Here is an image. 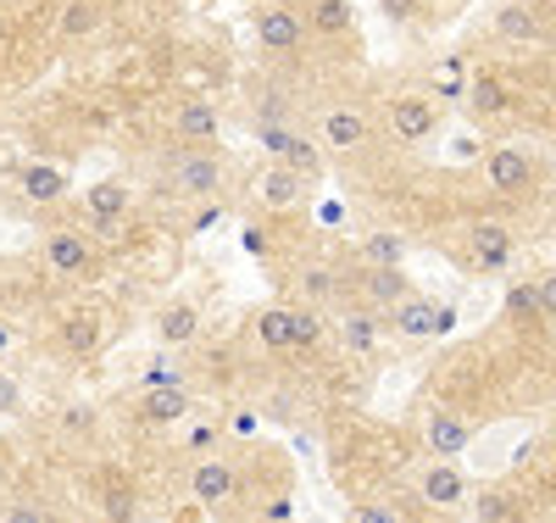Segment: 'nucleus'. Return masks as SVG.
Instances as JSON below:
<instances>
[{"mask_svg":"<svg viewBox=\"0 0 556 523\" xmlns=\"http://www.w3.org/2000/svg\"><path fill=\"white\" fill-rule=\"evenodd\" d=\"M424 446H429V457H462L473 446V423L462 418V412H451V407H429L424 412Z\"/></svg>","mask_w":556,"mask_h":523,"instance_id":"dca6fc26","label":"nucleus"},{"mask_svg":"<svg viewBox=\"0 0 556 523\" xmlns=\"http://www.w3.org/2000/svg\"><path fill=\"white\" fill-rule=\"evenodd\" d=\"M96 28H101V7H96V0H67V7H62V39L67 45L89 39Z\"/></svg>","mask_w":556,"mask_h":523,"instance_id":"c756f323","label":"nucleus"},{"mask_svg":"<svg viewBox=\"0 0 556 523\" xmlns=\"http://www.w3.org/2000/svg\"><path fill=\"white\" fill-rule=\"evenodd\" d=\"M540 151L523 146V139H501V146L484 157V189L501 201H523L540 189Z\"/></svg>","mask_w":556,"mask_h":523,"instance_id":"7ed1b4c3","label":"nucleus"},{"mask_svg":"<svg viewBox=\"0 0 556 523\" xmlns=\"http://www.w3.org/2000/svg\"><path fill=\"white\" fill-rule=\"evenodd\" d=\"M245 251H251V257H267V234H262V228H245Z\"/></svg>","mask_w":556,"mask_h":523,"instance_id":"58836bf2","label":"nucleus"},{"mask_svg":"<svg viewBox=\"0 0 556 523\" xmlns=\"http://www.w3.org/2000/svg\"><path fill=\"white\" fill-rule=\"evenodd\" d=\"M228 184V162L217 157V146H178L167 162V189L178 201H217Z\"/></svg>","mask_w":556,"mask_h":523,"instance_id":"f03ea898","label":"nucleus"},{"mask_svg":"<svg viewBox=\"0 0 556 523\" xmlns=\"http://www.w3.org/2000/svg\"><path fill=\"white\" fill-rule=\"evenodd\" d=\"M351 518H356V523H401V512H395V507H356Z\"/></svg>","mask_w":556,"mask_h":523,"instance_id":"e433bc0d","label":"nucleus"},{"mask_svg":"<svg viewBox=\"0 0 556 523\" xmlns=\"http://www.w3.org/2000/svg\"><path fill=\"white\" fill-rule=\"evenodd\" d=\"M312 201V178H301L295 167H285V162H267L262 173H256V207L262 212H301Z\"/></svg>","mask_w":556,"mask_h":523,"instance_id":"f8f14e48","label":"nucleus"},{"mask_svg":"<svg viewBox=\"0 0 556 523\" xmlns=\"http://www.w3.org/2000/svg\"><path fill=\"white\" fill-rule=\"evenodd\" d=\"M334 335H340V351L345 357H374L379 351V340H384V312H374V307H340L334 312Z\"/></svg>","mask_w":556,"mask_h":523,"instance_id":"2eb2a0df","label":"nucleus"},{"mask_svg":"<svg viewBox=\"0 0 556 523\" xmlns=\"http://www.w3.org/2000/svg\"><path fill=\"white\" fill-rule=\"evenodd\" d=\"M7 39H12V28H7V12H0V51H7Z\"/></svg>","mask_w":556,"mask_h":523,"instance_id":"79ce46f5","label":"nucleus"},{"mask_svg":"<svg viewBox=\"0 0 556 523\" xmlns=\"http://www.w3.org/2000/svg\"><path fill=\"white\" fill-rule=\"evenodd\" d=\"M190 501H201L206 512H223L228 501H240V462L235 457H195L190 468Z\"/></svg>","mask_w":556,"mask_h":523,"instance_id":"9d476101","label":"nucleus"},{"mask_svg":"<svg viewBox=\"0 0 556 523\" xmlns=\"http://www.w3.org/2000/svg\"><path fill=\"white\" fill-rule=\"evenodd\" d=\"M462 107H468L473 123H513L523 112V95L501 67H473L468 89H462Z\"/></svg>","mask_w":556,"mask_h":523,"instance_id":"0eeeda50","label":"nucleus"},{"mask_svg":"<svg viewBox=\"0 0 556 523\" xmlns=\"http://www.w3.org/2000/svg\"><path fill=\"white\" fill-rule=\"evenodd\" d=\"M184 446H190V451H212L217 446V423H195V429L184 435Z\"/></svg>","mask_w":556,"mask_h":523,"instance_id":"c9c22d12","label":"nucleus"},{"mask_svg":"<svg viewBox=\"0 0 556 523\" xmlns=\"http://www.w3.org/2000/svg\"><path fill=\"white\" fill-rule=\"evenodd\" d=\"M251 28H256V45H262L267 62H301L306 45H312V28H306L295 0H262Z\"/></svg>","mask_w":556,"mask_h":523,"instance_id":"f257e3e1","label":"nucleus"},{"mask_svg":"<svg viewBox=\"0 0 556 523\" xmlns=\"http://www.w3.org/2000/svg\"><path fill=\"white\" fill-rule=\"evenodd\" d=\"M468 480H462V468L451 457H434L424 473H417V501H429L434 512H462L468 507Z\"/></svg>","mask_w":556,"mask_h":523,"instance_id":"4468645a","label":"nucleus"},{"mask_svg":"<svg viewBox=\"0 0 556 523\" xmlns=\"http://www.w3.org/2000/svg\"><path fill=\"white\" fill-rule=\"evenodd\" d=\"M295 284H301V307H334L340 301V273L334 267H301L295 273Z\"/></svg>","mask_w":556,"mask_h":523,"instance_id":"bb28decb","label":"nucleus"},{"mask_svg":"<svg viewBox=\"0 0 556 523\" xmlns=\"http://www.w3.org/2000/svg\"><path fill=\"white\" fill-rule=\"evenodd\" d=\"M96 512H101V518H139V485L128 480L123 468H106V473H101Z\"/></svg>","mask_w":556,"mask_h":523,"instance_id":"b1692460","label":"nucleus"},{"mask_svg":"<svg viewBox=\"0 0 556 523\" xmlns=\"http://www.w3.org/2000/svg\"><path fill=\"white\" fill-rule=\"evenodd\" d=\"M412 290H417V284H412L406 267H362L356 273V296H362V307H374V312H390Z\"/></svg>","mask_w":556,"mask_h":523,"instance_id":"a211bd4d","label":"nucleus"},{"mask_svg":"<svg viewBox=\"0 0 556 523\" xmlns=\"http://www.w3.org/2000/svg\"><path fill=\"white\" fill-rule=\"evenodd\" d=\"M190 412H195L190 385H151L146 396L134 401V423H139V429H173V423H184Z\"/></svg>","mask_w":556,"mask_h":523,"instance_id":"ddd939ff","label":"nucleus"},{"mask_svg":"<svg viewBox=\"0 0 556 523\" xmlns=\"http://www.w3.org/2000/svg\"><path fill=\"white\" fill-rule=\"evenodd\" d=\"M440 123H445V112H440V101L429 89H395L384 101V128H390L395 146H406V151L429 146V139L440 134Z\"/></svg>","mask_w":556,"mask_h":523,"instance_id":"20e7f679","label":"nucleus"},{"mask_svg":"<svg viewBox=\"0 0 556 523\" xmlns=\"http://www.w3.org/2000/svg\"><path fill=\"white\" fill-rule=\"evenodd\" d=\"M251 128H256V146L267 151V162H285L301 178L323 184V173H329V151L317 146V134H301L295 123H251Z\"/></svg>","mask_w":556,"mask_h":523,"instance_id":"39448f33","label":"nucleus"},{"mask_svg":"<svg viewBox=\"0 0 556 523\" xmlns=\"http://www.w3.org/2000/svg\"><path fill=\"white\" fill-rule=\"evenodd\" d=\"M62 189H67V178H62L56 167H28V173H23V196H28L34 207L62 201Z\"/></svg>","mask_w":556,"mask_h":523,"instance_id":"7c9ffc66","label":"nucleus"},{"mask_svg":"<svg viewBox=\"0 0 556 523\" xmlns=\"http://www.w3.org/2000/svg\"><path fill=\"white\" fill-rule=\"evenodd\" d=\"M523 7H534V12H540V17H545V12H551V7H556V0H523Z\"/></svg>","mask_w":556,"mask_h":523,"instance_id":"a19ab883","label":"nucleus"},{"mask_svg":"<svg viewBox=\"0 0 556 523\" xmlns=\"http://www.w3.org/2000/svg\"><path fill=\"white\" fill-rule=\"evenodd\" d=\"M217 134H223V112L212 101H201V95L173 112V139L178 146H217Z\"/></svg>","mask_w":556,"mask_h":523,"instance_id":"aec40b11","label":"nucleus"},{"mask_svg":"<svg viewBox=\"0 0 556 523\" xmlns=\"http://www.w3.org/2000/svg\"><path fill=\"white\" fill-rule=\"evenodd\" d=\"M56 346L67 351V357H78V362H89L101 346H106V312H96V307H78V312H67L62 323H56Z\"/></svg>","mask_w":556,"mask_h":523,"instance_id":"f3484780","label":"nucleus"},{"mask_svg":"<svg viewBox=\"0 0 556 523\" xmlns=\"http://www.w3.org/2000/svg\"><path fill=\"white\" fill-rule=\"evenodd\" d=\"M312 39H351L356 34V12H351V0H295Z\"/></svg>","mask_w":556,"mask_h":523,"instance_id":"412c9836","label":"nucleus"},{"mask_svg":"<svg viewBox=\"0 0 556 523\" xmlns=\"http://www.w3.org/2000/svg\"><path fill=\"white\" fill-rule=\"evenodd\" d=\"M96 423H101L96 407H84V401L78 407H62V435L67 440H96Z\"/></svg>","mask_w":556,"mask_h":523,"instance_id":"2f4dec72","label":"nucleus"},{"mask_svg":"<svg viewBox=\"0 0 556 523\" xmlns=\"http://www.w3.org/2000/svg\"><path fill=\"white\" fill-rule=\"evenodd\" d=\"M468 518H479V523H513V518H523V507L506 496V490H479V496H468V507H462Z\"/></svg>","mask_w":556,"mask_h":523,"instance_id":"cd10ccee","label":"nucleus"},{"mask_svg":"<svg viewBox=\"0 0 556 523\" xmlns=\"http://www.w3.org/2000/svg\"><path fill=\"white\" fill-rule=\"evenodd\" d=\"M384 328H390V335H401V340H440V335H451V328H456V312L445 301H429V296L412 290L406 301H395L384 312Z\"/></svg>","mask_w":556,"mask_h":523,"instance_id":"1a4fd4ad","label":"nucleus"},{"mask_svg":"<svg viewBox=\"0 0 556 523\" xmlns=\"http://www.w3.org/2000/svg\"><path fill=\"white\" fill-rule=\"evenodd\" d=\"M251 335H256V346H267V351H295V340H290V307H262V312L251 317Z\"/></svg>","mask_w":556,"mask_h":523,"instance_id":"393cba45","label":"nucleus"},{"mask_svg":"<svg viewBox=\"0 0 556 523\" xmlns=\"http://www.w3.org/2000/svg\"><path fill=\"white\" fill-rule=\"evenodd\" d=\"M545 28H551V45H556V7L545 12Z\"/></svg>","mask_w":556,"mask_h":523,"instance_id":"37998d69","label":"nucleus"},{"mask_svg":"<svg viewBox=\"0 0 556 523\" xmlns=\"http://www.w3.org/2000/svg\"><path fill=\"white\" fill-rule=\"evenodd\" d=\"M534 296H540V312H545V328L556 335V267L534 273Z\"/></svg>","mask_w":556,"mask_h":523,"instance_id":"72a5a7b5","label":"nucleus"},{"mask_svg":"<svg viewBox=\"0 0 556 523\" xmlns=\"http://www.w3.org/2000/svg\"><path fill=\"white\" fill-rule=\"evenodd\" d=\"M151 385H184V368L173 357H151L146 373H139V390H151Z\"/></svg>","mask_w":556,"mask_h":523,"instance_id":"473e14b6","label":"nucleus"},{"mask_svg":"<svg viewBox=\"0 0 556 523\" xmlns=\"http://www.w3.org/2000/svg\"><path fill=\"white\" fill-rule=\"evenodd\" d=\"M12 346H17V335H12V323H7V317H0V362H7V357H12Z\"/></svg>","mask_w":556,"mask_h":523,"instance_id":"ea45409f","label":"nucleus"},{"mask_svg":"<svg viewBox=\"0 0 556 523\" xmlns=\"http://www.w3.org/2000/svg\"><path fill=\"white\" fill-rule=\"evenodd\" d=\"M513 257H518V228L513 223H501V217L468 223V267L473 273H501Z\"/></svg>","mask_w":556,"mask_h":523,"instance_id":"9b49d317","label":"nucleus"},{"mask_svg":"<svg viewBox=\"0 0 556 523\" xmlns=\"http://www.w3.org/2000/svg\"><path fill=\"white\" fill-rule=\"evenodd\" d=\"M156 340H162L167 351L195 346V340H201V307H195V301H167V307L156 312Z\"/></svg>","mask_w":556,"mask_h":523,"instance_id":"4be33fe9","label":"nucleus"},{"mask_svg":"<svg viewBox=\"0 0 556 523\" xmlns=\"http://www.w3.org/2000/svg\"><path fill=\"white\" fill-rule=\"evenodd\" d=\"M540 84L556 89V45H540Z\"/></svg>","mask_w":556,"mask_h":523,"instance_id":"4c0bfd02","label":"nucleus"},{"mask_svg":"<svg viewBox=\"0 0 556 523\" xmlns=\"http://www.w3.org/2000/svg\"><path fill=\"white\" fill-rule=\"evenodd\" d=\"M362 267H406V240L401 234H367L362 240Z\"/></svg>","mask_w":556,"mask_h":523,"instance_id":"c85d7f7f","label":"nucleus"},{"mask_svg":"<svg viewBox=\"0 0 556 523\" xmlns=\"http://www.w3.org/2000/svg\"><path fill=\"white\" fill-rule=\"evenodd\" d=\"M379 7H384L390 23H412L417 12H424V0H379Z\"/></svg>","mask_w":556,"mask_h":523,"instance_id":"f704fd0d","label":"nucleus"},{"mask_svg":"<svg viewBox=\"0 0 556 523\" xmlns=\"http://www.w3.org/2000/svg\"><path fill=\"white\" fill-rule=\"evenodd\" d=\"M45 273H51L56 284H89V278H101V246H96V234H84V228H51V234H45Z\"/></svg>","mask_w":556,"mask_h":523,"instance_id":"423d86ee","label":"nucleus"},{"mask_svg":"<svg viewBox=\"0 0 556 523\" xmlns=\"http://www.w3.org/2000/svg\"><path fill=\"white\" fill-rule=\"evenodd\" d=\"M317 146L329 157H362L367 146H374V123H367V112L356 101H329L317 112Z\"/></svg>","mask_w":556,"mask_h":523,"instance_id":"6e6552de","label":"nucleus"},{"mask_svg":"<svg viewBox=\"0 0 556 523\" xmlns=\"http://www.w3.org/2000/svg\"><path fill=\"white\" fill-rule=\"evenodd\" d=\"M134 207V189L117 184V178H101V184H89V217H128Z\"/></svg>","mask_w":556,"mask_h":523,"instance_id":"a878e982","label":"nucleus"},{"mask_svg":"<svg viewBox=\"0 0 556 523\" xmlns=\"http://www.w3.org/2000/svg\"><path fill=\"white\" fill-rule=\"evenodd\" d=\"M506 323L523 328L529 340L551 335V328H545V312H540V296H534V278H513V284H506Z\"/></svg>","mask_w":556,"mask_h":523,"instance_id":"5701e85b","label":"nucleus"},{"mask_svg":"<svg viewBox=\"0 0 556 523\" xmlns=\"http://www.w3.org/2000/svg\"><path fill=\"white\" fill-rule=\"evenodd\" d=\"M495 34L506 45H529V51H540V45H551V28L534 7H523V0H506V7H495Z\"/></svg>","mask_w":556,"mask_h":523,"instance_id":"6ab92c4d","label":"nucleus"}]
</instances>
